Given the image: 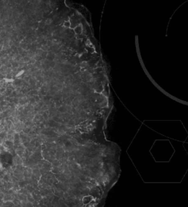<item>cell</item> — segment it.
<instances>
[{
    "label": "cell",
    "mask_w": 188,
    "mask_h": 207,
    "mask_svg": "<svg viewBox=\"0 0 188 207\" xmlns=\"http://www.w3.org/2000/svg\"><path fill=\"white\" fill-rule=\"evenodd\" d=\"M0 163L3 167L9 166L12 163V156L8 152H5L0 156Z\"/></svg>",
    "instance_id": "obj_1"
}]
</instances>
